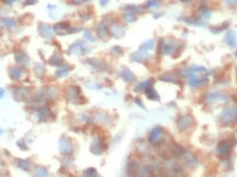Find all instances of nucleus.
Returning <instances> with one entry per match:
<instances>
[{
	"mask_svg": "<svg viewBox=\"0 0 237 177\" xmlns=\"http://www.w3.org/2000/svg\"><path fill=\"white\" fill-rule=\"evenodd\" d=\"M53 30L57 35H67V34H75L77 31L81 30V28H74L70 25L69 22L61 21L53 25Z\"/></svg>",
	"mask_w": 237,
	"mask_h": 177,
	"instance_id": "obj_1",
	"label": "nucleus"
},
{
	"mask_svg": "<svg viewBox=\"0 0 237 177\" xmlns=\"http://www.w3.org/2000/svg\"><path fill=\"white\" fill-rule=\"evenodd\" d=\"M59 150H60L61 154L63 155H70V154L73 152V147L72 144L69 140L67 138H62L59 141Z\"/></svg>",
	"mask_w": 237,
	"mask_h": 177,
	"instance_id": "obj_2",
	"label": "nucleus"
},
{
	"mask_svg": "<svg viewBox=\"0 0 237 177\" xmlns=\"http://www.w3.org/2000/svg\"><path fill=\"white\" fill-rule=\"evenodd\" d=\"M68 98L70 99V100L73 103H82V101H80V89L78 87H76V86H70L69 88H68Z\"/></svg>",
	"mask_w": 237,
	"mask_h": 177,
	"instance_id": "obj_3",
	"label": "nucleus"
},
{
	"mask_svg": "<svg viewBox=\"0 0 237 177\" xmlns=\"http://www.w3.org/2000/svg\"><path fill=\"white\" fill-rule=\"evenodd\" d=\"M38 30H39L40 35L43 37L44 39H51L53 35V28H51V26L47 24H44V22L39 24Z\"/></svg>",
	"mask_w": 237,
	"mask_h": 177,
	"instance_id": "obj_4",
	"label": "nucleus"
},
{
	"mask_svg": "<svg viewBox=\"0 0 237 177\" xmlns=\"http://www.w3.org/2000/svg\"><path fill=\"white\" fill-rule=\"evenodd\" d=\"M235 143H236L235 141L232 142L231 140H227V141H224V142H222L221 144H219V147H218L219 153H221V155H227L229 150L231 148H233Z\"/></svg>",
	"mask_w": 237,
	"mask_h": 177,
	"instance_id": "obj_5",
	"label": "nucleus"
},
{
	"mask_svg": "<svg viewBox=\"0 0 237 177\" xmlns=\"http://www.w3.org/2000/svg\"><path fill=\"white\" fill-rule=\"evenodd\" d=\"M24 74V69L20 67H12L9 70V76L12 80H18Z\"/></svg>",
	"mask_w": 237,
	"mask_h": 177,
	"instance_id": "obj_6",
	"label": "nucleus"
},
{
	"mask_svg": "<svg viewBox=\"0 0 237 177\" xmlns=\"http://www.w3.org/2000/svg\"><path fill=\"white\" fill-rule=\"evenodd\" d=\"M191 119L190 116H184L177 121V126H179V130H188L190 126L194 124V121L190 122V120Z\"/></svg>",
	"mask_w": 237,
	"mask_h": 177,
	"instance_id": "obj_7",
	"label": "nucleus"
},
{
	"mask_svg": "<svg viewBox=\"0 0 237 177\" xmlns=\"http://www.w3.org/2000/svg\"><path fill=\"white\" fill-rule=\"evenodd\" d=\"M83 50H84V43L82 40H78V42L70 48V52L72 54H84Z\"/></svg>",
	"mask_w": 237,
	"mask_h": 177,
	"instance_id": "obj_8",
	"label": "nucleus"
},
{
	"mask_svg": "<svg viewBox=\"0 0 237 177\" xmlns=\"http://www.w3.org/2000/svg\"><path fill=\"white\" fill-rule=\"evenodd\" d=\"M97 35L102 40H107L108 39V30L104 24H99L97 26Z\"/></svg>",
	"mask_w": 237,
	"mask_h": 177,
	"instance_id": "obj_9",
	"label": "nucleus"
},
{
	"mask_svg": "<svg viewBox=\"0 0 237 177\" xmlns=\"http://www.w3.org/2000/svg\"><path fill=\"white\" fill-rule=\"evenodd\" d=\"M124 9L126 10V12H131V13H134V14H139V13H142L143 12L142 7H140L138 5H135V4L126 5L124 7Z\"/></svg>",
	"mask_w": 237,
	"mask_h": 177,
	"instance_id": "obj_10",
	"label": "nucleus"
},
{
	"mask_svg": "<svg viewBox=\"0 0 237 177\" xmlns=\"http://www.w3.org/2000/svg\"><path fill=\"white\" fill-rule=\"evenodd\" d=\"M125 29L122 25H113L112 26V35H115L116 38H122L124 35Z\"/></svg>",
	"mask_w": 237,
	"mask_h": 177,
	"instance_id": "obj_11",
	"label": "nucleus"
},
{
	"mask_svg": "<svg viewBox=\"0 0 237 177\" xmlns=\"http://www.w3.org/2000/svg\"><path fill=\"white\" fill-rule=\"evenodd\" d=\"M15 60L16 62L18 63V64L20 65H24L25 66L27 63H29V58H27V56H25L24 53L21 52H18L15 54Z\"/></svg>",
	"mask_w": 237,
	"mask_h": 177,
	"instance_id": "obj_12",
	"label": "nucleus"
},
{
	"mask_svg": "<svg viewBox=\"0 0 237 177\" xmlns=\"http://www.w3.org/2000/svg\"><path fill=\"white\" fill-rule=\"evenodd\" d=\"M161 133H162V131H161L160 128L154 129V130L151 131V134H150V136H149V141H150V142H151L152 144L155 143V142H156V141L159 139V137H160Z\"/></svg>",
	"mask_w": 237,
	"mask_h": 177,
	"instance_id": "obj_13",
	"label": "nucleus"
},
{
	"mask_svg": "<svg viewBox=\"0 0 237 177\" xmlns=\"http://www.w3.org/2000/svg\"><path fill=\"white\" fill-rule=\"evenodd\" d=\"M16 162H17L16 163L17 166L19 167L21 170L29 171L30 169L31 164H30V162L29 160H22V159H18V160H16Z\"/></svg>",
	"mask_w": 237,
	"mask_h": 177,
	"instance_id": "obj_14",
	"label": "nucleus"
},
{
	"mask_svg": "<svg viewBox=\"0 0 237 177\" xmlns=\"http://www.w3.org/2000/svg\"><path fill=\"white\" fill-rule=\"evenodd\" d=\"M121 76L125 81H127V82H131V81L135 80V76L133 75V73H132L130 70H128V69L123 70L121 73Z\"/></svg>",
	"mask_w": 237,
	"mask_h": 177,
	"instance_id": "obj_15",
	"label": "nucleus"
},
{
	"mask_svg": "<svg viewBox=\"0 0 237 177\" xmlns=\"http://www.w3.org/2000/svg\"><path fill=\"white\" fill-rule=\"evenodd\" d=\"M2 24L7 26V28H14L17 24V21L14 19H11V17H2L1 19Z\"/></svg>",
	"mask_w": 237,
	"mask_h": 177,
	"instance_id": "obj_16",
	"label": "nucleus"
},
{
	"mask_svg": "<svg viewBox=\"0 0 237 177\" xmlns=\"http://www.w3.org/2000/svg\"><path fill=\"white\" fill-rule=\"evenodd\" d=\"M49 63H50L51 65L60 67V65L62 64V58H61L60 55H58V54H56V55H53L51 58H50Z\"/></svg>",
	"mask_w": 237,
	"mask_h": 177,
	"instance_id": "obj_17",
	"label": "nucleus"
},
{
	"mask_svg": "<svg viewBox=\"0 0 237 177\" xmlns=\"http://www.w3.org/2000/svg\"><path fill=\"white\" fill-rule=\"evenodd\" d=\"M226 40H227V44H229L230 46H234L235 42H236V35L234 34V31H229L227 35H226Z\"/></svg>",
	"mask_w": 237,
	"mask_h": 177,
	"instance_id": "obj_18",
	"label": "nucleus"
},
{
	"mask_svg": "<svg viewBox=\"0 0 237 177\" xmlns=\"http://www.w3.org/2000/svg\"><path fill=\"white\" fill-rule=\"evenodd\" d=\"M63 66H64V65H63ZM70 69H71V67H69V65H65V66L62 67L61 69L57 72V76H58V77H63V76L67 75V73L70 71Z\"/></svg>",
	"mask_w": 237,
	"mask_h": 177,
	"instance_id": "obj_19",
	"label": "nucleus"
},
{
	"mask_svg": "<svg viewBox=\"0 0 237 177\" xmlns=\"http://www.w3.org/2000/svg\"><path fill=\"white\" fill-rule=\"evenodd\" d=\"M35 72L38 76H43L46 72V69L42 64H36L35 67Z\"/></svg>",
	"mask_w": 237,
	"mask_h": 177,
	"instance_id": "obj_20",
	"label": "nucleus"
},
{
	"mask_svg": "<svg viewBox=\"0 0 237 177\" xmlns=\"http://www.w3.org/2000/svg\"><path fill=\"white\" fill-rule=\"evenodd\" d=\"M124 19H125L127 22H134V21H136L137 17H136V14H134V13L126 12L125 15H124Z\"/></svg>",
	"mask_w": 237,
	"mask_h": 177,
	"instance_id": "obj_21",
	"label": "nucleus"
},
{
	"mask_svg": "<svg viewBox=\"0 0 237 177\" xmlns=\"http://www.w3.org/2000/svg\"><path fill=\"white\" fill-rule=\"evenodd\" d=\"M160 6V4L158 3L157 0H147V2H146V7L147 8H152V7H159Z\"/></svg>",
	"mask_w": 237,
	"mask_h": 177,
	"instance_id": "obj_22",
	"label": "nucleus"
},
{
	"mask_svg": "<svg viewBox=\"0 0 237 177\" xmlns=\"http://www.w3.org/2000/svg\"><path fill=\"white\" fill-rule=\"evenodd\" d=\"M36 176H48L49 175V172H48L47 169H46V168L41 167V168H39L38 170H36Z\"/></svg>",
	"mask_w": 237,
	"mask_h": 177,
	"instance_id": "obj_23",
	"label": "nucleus"
},
{
	"mask_svg": "<svg viewBox=\"0 0 237 177\" xmlns=\"http://www.w3.org/2000/svg\"><path fill=\"white\" fill-rule=\"evenodd\" d=\"M84 38H85V40H87L88 42H94L95 40V38L92 35V34L87 30L84 31Z\"/></svg>",
	"mask_w": 237,
	"mask_h": 177,
	"instance_id": "obj_24",
	"label": "nucleus"
},
{
	"mask_svg": "<svg viewBox=\"0 0 237 177\" xmlns=\"http://www.w3.org/2000/svg\"><path fill=\"white\" fill-rule=\"evenodd\" d=\"M84 175H86V176H95V175H97V173H96V170H95V169H93V168H90V169L85 170Z\"/></svg>",
	"mask_w": 237,
	"mask_h": 177,
	"instance_id": "obj_25",
	"label": "nucleus"
},
{
	"mask_svg": "<svg viewBox=\"0 0 237 177\" xmlns=\"http://www.w3.org/2000/svg\"><path fill=\"white\" fill-rule=\"evenodd\" d=\"M153 46H154V40H149V42H147V43H145L142 47H141V49H145V50H148V49H151V48H153ZM144 50V51H145Z\"/></svg>",
	"mask_w": 237,
	"mask_h": 177,
	"instance_id": "obj_26",
	"label": "nucleus"
},
{
	"mask_svg": "<svg viewBox=\"0 0 237 177\" xmlns=\"http://www.w3.org/2000/svg\"><path fill=\"white\" fill-rule=\"evenodd\" d=\"M79 14H80V16H81V19H84V20H87V19H91V14L88 12V11H86V12H79Z\"/></svg>",
	"mask_w": 237,
	"mask_h": 177,
	"instance_id": "obj_27",
	"label": "nucleus"
},
{
	"mask_svg": "<svg viewBox=\"0 0 237 177\" xmlns=\"http://www.w3.org/2000/svg\"><path fill=\"white\" fill-rule=\"evenodd\" d=\"M38 3V0H25L24 2V6H30V5H35V4Z\"/></svg>",
	"mask_w": 237,
	"mask_h": 177,
	"instance_id": "obj_28",
	"label": "nucleus"
},
{
	"mask_svg": "<svg viewBox=\"0 0 237 177\" xmlns=\"http://www.w3.org/2000/svg\"><path fill=\"white\" fill-rule=\"evenodd\" d=\"M22 142H24V141H22V140H19V141H18V142H17V146H19V148H20L21 150H26V146L25 145V143L21 145V143H22Z\"/></svg>",
	"mask_w": 237,
	"mask_h": 177,
	"instance_id": "obj_29",
	"label": "nucleus"
},
{
	"mask_svg": "<svg viewBox=\"0 0 237 177\" xmlns=\"http://www.w3.org/2000/svg\"><path fill=\"white\" fill-rule=\"evenodd\" d=\"M108 2H109V0H99V5L102 6V7H104V6L107 5Z\"/></svg>",
	"mask_w": 237,
	"mask_h": 177,
	"instance_id": "obj_30",
	"label": "nucleus"
},
{
	"mask_svg": "<svg viewBox=\"0 0 237 177\" xmlns=\"http://www.w3.org/2000/svg\"><path fill=\"white\" fill-rule=\"evenodd\" d=\"M112 50H113V53H118V54H122V53H123L122 48H119V47H115V48L112 49Z\"/></svg>",
	"mask_w": 237,
	"mask_h": 177,
	"instance_id": "obj_31",
	"label": "nucleus"
},
{
	"mask_svg": "<svg viewBox=\"0 0 237 177\" xmlns=\"http://www.w3.org/2000/svg\"><path fill=\"white\" fill-rule=\"evenodd\" d=\"M47 8H48L49 10H55V9H57V6L54 5V4H48Z\"/></svg>",
	"mask_w": 237,
	"mask_h": 177,
	"instance_id": "obj_32",
	"label": "nucleus"
},
{
	"mask_svg": "<svg viewBox=\"0 0 237 177\" xmlns=\"http://www.w3.org/2000/svg\"><path fill=\"white\" fill-rule=\"evenodd\" d=\"M4 93H5V90H4V88H0V99H1L2 97H3V95H4Z\"/></svg>",
	"mask_w": 237,
	"mask_h": 177,
	"instance_id": "obj_33",
	"label": "nucleus"
},
{
	"mask_svg": "<svg viewBox=\"0 0 237 177\" xmlns=\"http://www.w3.org/2000/svg\"><path fill=\"white\" fill-rule=\"evenodd\" d=\"M135 102H136L137 104H139V105H140L141 107H144V106H143V103L139 100V98H136V99H135Z\"/></svg>",
	"mask_w": 237,
	"mask_h": 177,
	"instance_id": "obj_34",
	"label": "nucleus"
},
{
	"mask_svg": "<svg viewBox=\"0 0 237 177\" xmlns=\"http://www.w3.org/2000/svg\"><path fill=\"white\" fill-rule=\"evenodd\" d=\"M179 1H181V2H188V1H190V0H179Z\"/></svg>",
	"mask_w": 237,
	"mask_h": 177,
	"instance_id": "obj_35",
	"label": "nucleus"
},
{
	"mask_svg": "<svg viewBox=\"0 0 237 177\" xmlns=\"http://www.w3.org/2000/svg\"><path fill=\"white\" fill-rule=\"evenodd\" d=\"M2 134H3V131H2L1 129H0V136H1Z\"/></svg>",
	"mask_w": 237,
	"mask_h": 177,
	"instance_id": "obj_36",
	"label": "nucleus"
},
{
	"mask_svg": "<svg viewBox=\"0 0 237 177\" xmlns=\"http://www.w3.org/2000/svg\"><path fill=\"white\" fill-rule=\"evenodd\" d=\"M0 166H1V160H0Z\"/></svg>",
	"mask_w": 237,
	"mask_h": 177,
	"instance_id": "obj_37",
	"label": "nucleus"
},
{
	"mask_svg": "<svg viewBox=\"0 0 237 177\" xmlns=\"http://www.w3.org/2000/svg\"><path fill=\"white\" fill-rule=\"evenodd\" d=\"M236 57H237V52H236Z\"/></svg>",
	"mask_w": 237,
	"mask_h": 177,
	"instance_id": "obj_38",
	"label": "nucleus"
},
{
	"mask_svg": "<svg viewBox=\"0 0 237 177\" xmlns=\"http://www.w3.org/2000/svg\"><path fill=\"white\" fill-rule=\"evenodd\" d=\"M236 73H237V69H236Z\"/></svg>",
	"mask_w": 237,
	"mask_h": 177,
	"instance_id": "obj_39",
	"label": "nucleus"
}]
</instances>
